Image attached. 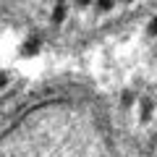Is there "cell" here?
<instances>
[{"label":"cell","instance_id":"cell-1","mask_svg":"<svg viewBox=\"0 0 157 157\" xmlns=\"http://www.w3.org/2000/svg\"><path fill=\"white\" fill-rule=\"evenodd\" d=\"M6 84H8V76H6V73H0V89H3Z\"/></svg>","mask_w":157,"mask_h":157},{"label":"cell","instance_id":"cell-2","mask_svg":"<svg viewBox=\"0 0 157 157\" xmlns=\"http://www.w3.org/2000/svg\"><path fill=\"white\" fill-rule=\"evenodd\" d=\"M149 32H157V21H155V24H152V29H149Z\"/></svg>","mask_w":157,"mask_h":157}]
</instances>
